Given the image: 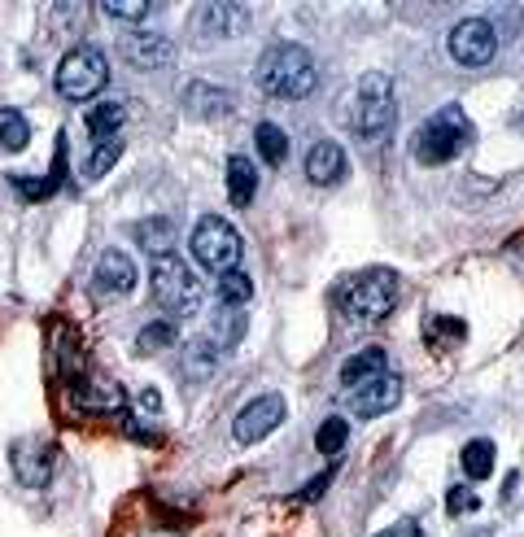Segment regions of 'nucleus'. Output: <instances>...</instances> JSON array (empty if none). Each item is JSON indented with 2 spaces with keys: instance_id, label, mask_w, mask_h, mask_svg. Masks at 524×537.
<instances>
[{
  "instance_id": "f257e3e1",
  "label": "nucleus",
  "mask_w": 524,
  "mask_h": 537,
  "mask_svg": "<svg viewBox=\"0 0 524 537\" xmlns=\"http://www.w3.org/2000/svg\"><path fill=\"white\" fill-rule=\"evenodd\" d=\"M254 83L276 101H302L315 92L319 66L311 49H302V44H271L254 66Z\"/></svg>"
},
{
  "instance_id": "f03ea898",
  "label": "nucleus",
  "mask_w": 524,
  "mask_h": 537,
  "mask_svg": "<svg viewBox=\"0 0 524 537\" xmlns=\"http://www.w3.org/2000/svg\"><path fill=\"white\" fill-rule=\"evenodd\" d=\"M149 284H153V302L166 310V324H180V319H193L201 302H206V289L193 271L184 267L175 254H162L153 258V271H149Z\"/></svg>"
},
{
  "instance_id": "7ed1b4c3",
  "label": "nucleus",
  "mask_w": 524,
  "mask_h": 537,
  "mask_svg": "<svg viewBox=\"0 0 524 537\" xmlns=\"http://www.w3.org/2000/svg\"><path fill=\"white\" fill-rule=\"evenodd\" d=\"M468 140H472L468 114H463L459 105H442V110L428 118L420 131H415L411 153H415V162H420V166H442V162L455 158V153L468 149Z\"/></svg>"
},
{
  "instance_id": "20e7f679",
  "label": "nucleus",
  "mask_w": 524,
  "mask_h": 537,
  "mask_svg": "<svg viewBox=\"0 0 524 537\" xmlns=\"http://www.w3.org/2000/svg\"><path fill=\"white\" fill-rule=\"evenodd\" d=\"M393 123H398V101H393V79L389 75H363L354 88V131L367 145L389 140Z\"/></svg>"
},
{
  "instance_id": "39448f33",
  "label": "nucleus",
  "mask_w": 524,
  "mask_h": 537,
  "mask_svg": "<svg viewBox=\"0 0 524 537\" xmlns=\"http://www.w3.org/2000/svg\"><path fill=\"white\" fill-rule=\"evenodd\" d=\"M105 83H110V62H105V53L97 49V44H79V49H70L62 62H57V75H53L57 97H66V101L97 97Z\"/></svg>"
},
{
  "instance_id": "423d86ee",
  "label": "nucleus",
  "mask_w": 524,
  "mask_h": 537,
  "mask_svg": "<svg viewBox=\"0 0 524 537\" xmlns=\"http://www.w3.org/2000/svg\"><path fill=\"white\" fill-rule=\"evenodd\" d=\"M398 297V276L393 271H363L341 289V315L354 324H376L393 310Z\"/></svg>"
},
{
  "instance_id": "0eeeda50",
  "label": "nucleus",
  "mask_w": 524,
  "mask_h": 537,
  "mask_svg": "<svg viewBox=\"0 0 524 537\" xmlns=\"http://www.w3.org/2000/svg\"><path fill=\"white\" fill-rule=\"evenodd\" d=\"M193 258L201 262L206 271H236L241 267V236L228 219H219V214H201L197 228H193Z\"/></svg>"
},
{
  "instance_id": "6e6552de",
  "label": "nucleus",
  "mask_w": 524,
  "mask_h": 537,
  "mask_svg": "<svg viewBox=\"0 0 524 537\" xmlns=\"http://www.w3.org/2000/svg\"><path fill=\"white\" fill-rule=\"evenodd\" d=\"M446 49L450 57H455L459 66H490L494 62V53H498V35L494 27L485 18H463L455 31H450V40H446Z\"/></svg>"
},
{
  "instance_id": "1a4fd4ad",
  "label": "nucleus",
  "mask_w": 524,
  "mask_h": 537,
  "mask_svg": "<svg viewBox=\"0 0 524 537\" xmlns=\"http://www.w3.org/2000/svg\"><path fill=\"white\" fill-rule=\"evenodd\" d=\"M249 31V9L245 5H228V0H214V5H197L193 14V40L197 44H219L232 35Z\"/></svg>"
},
{
  "instance_id": "9d476101",
  "label": "nucleus",
  "mask_w": 524,
  "mask_h": 537,
  "mask_svg": "<svg viewBox=\"0 0 524 537\" xmlns=\"http://www.w3.org/2000/svg\"><path fill=\"white\" fill-rule=\"evenodd\" d=\"M284 415H289V407H284L280 393H262V398L241 407V415H236V424H232V437L241 441V446H254V441L276 433L284 424Z\"/></svg>"
},
{
  "instance_id": "9b49d317",
  "label": "nucleus",
  "mask_w": 524,
  "mask_h": 537,
  "mask_svg": "<svg viewBox=\"0 0 524 537\" xmlns=\"http://www.w3.org/2000/svg\"><path fill=\"white\" fill-rule=\"evenodd\" d=\"M70 398H75V407L88 411V415L123 411V389H118V380H110V376H75Z\"/></svg>"
},
{
  "instance_id": "f8f14e48",
  "label": "nucleus",
  "mask_w": 524,
  "mask_h": 537,
  "mask_svg": "<svg viewBox=\"0 0 524 537\" xmlns=\"http://www.w3.org/2000/svg\"><path fill=\"white\" fill-rule=\"evenodd\" d=\"M136 289V262L123 249H105L97 258V276H92V297H118Z\"/></svg>"
},
{
  "instance_id": "ddd939ff",
  "label": "nucleus",
  "mask_w": 524,
  "mask_h": 537,
  "mask_svg": "<svg viewBox=\"0 0 524 537\" xmlns=\"http://www.w3.org/2000/svg\"><path fill=\"white\" fill-rule=\"evenodd\" d=\"M118 53L127 57L136 70H162L171 62V40L158 31H127L123 44H118Z\"/></svg>"
},
{
  "instance_id": "4468645a",
  "label": "nucleus",
  "mask_w": 524,
  "mask_h": 537,
  "mask_svg": "<svg viewBox=\"0 0 524 537\" xmlns=\"http://www.w3.org/2000/svg\"><path fill=\"white\" fill-rule=\"evenodd\" d=\"M53 463H57V450L49 441H18L14 446V472L22 485H49Z\"/></svg>"
},
{
  "instance_id": "2eb2a0df",
  "label": "nucleus",
  "mask_w": 524,
  "mask_h": 537,
  "mask_svg": "<svg viewBox=\"0 0 524 537\" xmlns=\"http://www.w3.org/2000/svg\"><path fill=\"white\" fill-rule=\"evenodd\" d=\"M398 398H402V380L393 372H380L376 380L359 385V393H354V411H359L363 420H376V415L398 407Z\"/></svg>"
},
{
  "instance_id": "dca6fc26",
  "label": "nucleus",
  "mask_w": 524,
  "mask_h": 537,
  "mask_svg": "<svg viewBox=\"0 0 524 537\" xmlns=\"http://www.w3.org/2000/svg\"><path fill=\"white\" fill-rule=\"evenodd\" d=\"M184 110L193 118H228L236 110V97L219 83H188L184 88Z\"/></svg>"
},
{
  "instance_id": "f3484780",
  "label": "nucleus",
  "mask_w": 524,
  "mask_h": 537,
  "mask_svg": "<svg viewBox=\"0 0 524 537\" xmlns=\"http://www.w3.org/2000/svg\"><path fill=\"white\" fill-rule=\"evenodd\" d=\"M341 175H345V149L332 145V140H315L306 149V179L319 188H332V184H341Z\"/></svg>"
},
{
  "instance_id": "a211bd4d",
  "label": "nucleus",
  "mask_w": 524,
  "mask_h": 537,
  "mask_svg": "<svg viewBox=\"0 0 524 537\" xmlns=\"http://www.w3.org/2000/svg\"><path fill=\"white\" fill-rule=\"evenodd\" d=\"M380 372H385V350L372 345V350H363V354H354V358H345L341 363V385L359 389V385H367V380H376Z\"/></svg>"
},
{
  "instance_id": "6ab92c4d",
  "label": "nucleus",
  "mask_w": 524,
  "mask_h": 537,
  "mask_svg": "<svg viewBox=\"0 0 524 537\" xmlns=\"http://www.w3.org/2000/svg\"><path fill=\"white\" fill-rule=\"evenodd\" d=\"M254 193H258V166L249 162V158H228V197H232V206H249L254 201Z\"/></svg>"
},
{
  "instance_id": "aec40b11",
  "label": "nucleus",
  "mask_w": 524,
  "mask_h": 537,
  "mask_svg": "<svg viewBox=\"0 0 524 537\" xmlns=\"http://www.w3.org/2000/svg\"><path fill=\"white\" fill-rule=\"evenodd\" d=\"M62 175H66V140H57V162H53L49 179H22V175H14L9 184H14L27 201H44V197H53L57 188H62Z\"/></svg>"
},
{
  "instance_id": "412c9836",
  "label": "nucleus",
  "mask_w": 524,
  "mask_h": 537,
  "mask_svg": "<svg viewBox=\"0 0 524 537\" xmlns=\"http://www.w3.org/2000/svg\"><path fill=\"white\" fill-rule=\"evenodd\" d=\"M31 145V123H27V114L22 110H0V149L5 153H22Z\"/></svg>"
},
{
  "instance_id": "4be33fe9",
  "label": "nucleus",
  "mask_w": 524,
  "mask_h": 537,
  "mask_svg": "<svg viewBox=\"0 0 524 537\" xmlns=\"http://www.w3.org/2000/svg\"><path fill=\"white\" fill-rule=\"evenodd\" d=\"M123 118H127V110H123L118 101L92 105V110H88V131H92V140H118V127H123Z\"/></svg>"
},
{
  "instance_id": "5701e85b",
  "label": "nucleus",
  "mask_w": 524,
  "mask_h": 537,
  "mask_svg": "<svg viewBox=\"0 0 524 537\" xmlns=\"http://www.w3.org/2000/svg\"><path fill=\"white\" fill-rule=\"evenodd\" d=\"M459 463H463V472H468L472 481H485V476L494 472V441H485V437L468 441V446H463V455H459Z\"/></svg>"
},
{
  "instance_id": "b1692460",
  "label": "nucleus",
  "mask_w": 524,
  "mask_h": 537,
  "mask_svg": "<svg viewBox=\"0 0 524 537\" xmlns=\"http://www.w3.org/2000/svg\"><path fill=\"white\" fill-rule=\"evenodd\" d=\"M249 297H254V280H249L241 267L223 271V276H219V302L228 306V310H245Z\"/></svg>"
},
{
  "instance_id": "393cba45",
  "label": "nucleus",
  "mask_w": 524,
  "mask_h": 537,
  "mask_svg": "<svg viewBox=\"0 0 524 537\" xmlns=\"http://www.w3.org/2000/svg\"><path fill=\"white\" fill-rule=\"evenodd\" d=\"M254 140H258V153H262V162L280 166L284 158H289V136H284V127H276V123H258Z\"/></svg>"
},
{
  "instance_id": "a878e982",
  "label": "nucleus",
  "mask_w": 524,
  "mask_h": 537,
  "mask_svg": "<svg viewBox=\"0 0 524 537\" xmlns=\"http://www.w3.org/2000/svg\"><path fill=\"white\" fill-rule=\"evenodd\" d=\"M136 241L149 249L153 258H162V254H171V219H145V223H136Z\"/></svg>"
},
{
  "instance_id": "bb28decb",
  "label": "nucleus",
  "mask_w": 524,
  "mask_h": 537,
  "mask_svg": "<svg viewBox=\"0 0 524 537\" xmlns=\"http://www.w3.org/2000/svg\"><path fill=\"white\" fill-rule=\"evenodd\" d=\"M315 446L324 450V455H341V450L350 446V424H345L341 415L324 420V424H319V433H315Z\"/></svg>"
},
{
  "instance_id": "cd10ccee",
  "label": "nucleus",
  "mask_w": 524,
  "mask_h": 537,
  "mask_svg": "<svg viewBox=\"0 0 524 537\" xmlns=\"http://www.w3.org/2000/svg\"><path fill=\"white\" fill-rule=\"evenodd\" d=\"M118 158H123V140H110V145H105V140H97V149H92L88 162H83V179H101Z\"/></svg>"
},
{
  "instance_id": "c85d7f7f",
  "label": "nucleus",
  "mask_w": 524,
  "mask_h": 537,
  "mask_svg": "<svg viewBox=\"0 0 524 537\" xmlns=\"http://www.w3.org/2000/svg\"><path fill=\"white\" fill-rule=\"evenodd\" d=\"M153 0H105V18H118V22H145L153 14Z\"/></svg>"
},
{
  "instance_id": "c756f323",
  "label": "nucleus",
  "mask_w": 524,
  "mask_h": 537,
  "mask_svg": "<svg viewBox=\"0 0 524 537\" xmlns=\"http://www.w3.org/2000/svg\"><path fill=\"white\" fill-rule=\"evenodd\" d=\"M175 341V324H149V328H140V337H136V350L140 354H158V350H166V345Z\"/></svg>"
},
{
  "instance_id": "7c9ffc66",
  "label": "nucleus",
  "mask_w": 524,
  "mask_h": 537,
  "mask_svg": "<svg viewBox=\"0 0 524 537\" xmlns=\"http://www.w3.org/2000/svg\"><path fill=\"white\" fill-rule=\"evenodd\" d=\"M428 337H433L437 345H459L463 337H468V324H463V319H437V324L428 328Z\"/></svg>"
},
{
  "instance_id": "2f4dec72",
  "label": "nucleus",
  "mask_w": 524,
  "mask_h": 537,
  "mask_svg": "<svg viewBox=\"0 0 524 537\" xmlns=\"http://www.w3.org/2000/svg\"><path fill=\"white\" fill-rule=\"evenodd\" d=\"M236 337H245V310H228L223 306V324H219V337L223 345H236Z\"/></svg>"
},
{
  "instance_id": "473e14b6",
  "label": "nucleus",
  "mask_w": 524,
  "mask_h": 537,
  "mask_svg": "<svg viewBox=\"0 0 524 537\" xmlns=\"http://www.w3.org/2000/svg\"><path fill=\"white\" fill-rule=\"evenodd\" d=\"M446 507H450V516H459V511H476V494H472V489H450V494H446Z\"/></svg>"
},
{
  "instance_id": "72a5a7b5",
  "label": "nucleus",
  "mask_w": 524,
  "mask_h": 537,
  "mask_svg": "<svg viewBox=\"0 0 524 537\" xmlns=\"http://www.w3.org/2000/svg\"><path fill=\"white\" fill-rule=\"evenodd\" d=\"M328 481H332V468H328V472H319L315 481L306 485V489H302V494H297V498H302V503H306V498H319V494H324V489H328Z\"/></svg>"
},
{
  "instance_id": "f704fd0d",
  "label": "nucleus",
  "mask_w": 524,
  "mask_h": 537,
  "mask_svg": "<svg viewBox=\"0 0 524 537\" xmlns=\"http://www.w3.org/2000/svg\"><path fill=\"white\" fill-rule=\"evenodd\" d=\"M380 537H424V529H420L415 520H398L389 533H380Z\"/></svg>"
},
{
  "instance_id": "c9c22d12",
  "label": "nucleus",
  "mask_w": 524,
  "mask_h": 537,
  "mask_svg": "<svg viewBox=\"0 0 524 537\" xmlns=\"http://www.w3.org/2000/svg\"><path fill=\"white\" fill-rule=\"evenodd\" d=\"M140 407H145V415H158V411H162L158 389H145V393H140Z\"/></svg>"
}]
</instances>
